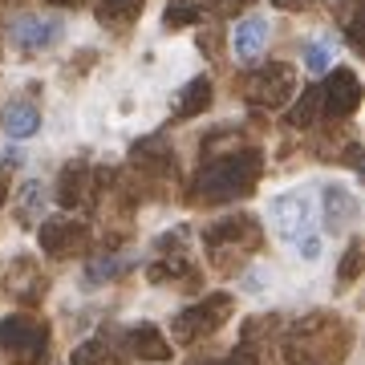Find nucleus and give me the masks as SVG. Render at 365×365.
Wrapping results in <instances>:
<instances>
[{"instance_id":"nucleus-1","label":"nucleus","mask_w":365,"mask_h":365,"mask_svg":"<svg viewBox=\"0 0 365 365\" xmlns=\"http://www.w3.org/2000/svg\"><path fill=\"white\" fill-rule=\"evenodd\" d=\"M264 158L260 150H232L223 158H211L207 167L191 182V199L195 203H227V199H244L260 182Z\"/></svg>"},{"instance_id":"nucleus-2","label":"nucleus","mask_w":365,"mask_h":365,"mask_svg":"<svg viewBox=\"0 0 365 365\" xmlns=\"http://www.w3.org/2000/svg\"><path fill=\"white\" fill-rule=\"evenodd\" d=\"M235 300L227 292H211V297L195 300L191 309H182L175 321H170V337L179 341V345H195V341L211 337L220 325H227V317H232Z\"/></svg>"},{"instance_id":"nucleus-3","label":"nucleus","mask_w":365,"mask_h":365,"mask_svg":"<svg viewBox=\"0 0 365 365\" xmlns=\"http://www.w3.org/2000/svg\"><path fill=\"white\" fill-rule=\"evenodd\" d=\"M244 98L252 106H264V110H280L288 98H297V69L284 66V61H268L256 73H248Z\"/></svg>"},{"instance_id":"nucleus-4","label":"nucleus","mask_w":365,"mask_h":365,"mask_svg":"<svg viewBox=\"0 0 365 365\" xmlns=\"http://www.w3.org/2000/svg\"><path fill=\"white\" fill-rule=\"evenodd\" d=\"M45 345H49V325L37 321V317H4L0 321V349L16 357L21 365L41 361Z\"/></svg>"},{"instance_id":"nucleus-5","label":"nucleus","mask_w":365,"mask_h":365,"mask_svg":"<svg viewBox=\"0 0 365 365\" xmlns=\"http://www.w3.org/2000/svg\"><path fill=\"white\" fill-rule=\"evenodd\" d=\"M203 240H207V248L215 252V260H220L223 252L244 256V252L260 248V223L252 220V215H235V220H223V223H215V227H207Z\"/></svg>"},{"instance_id":"nucleus-6","label":"nucleus","mask_w":365,"mask_h":365,"mask_svg":"<svg viewBox=\"0 0 365 365\" xmlns=\"http://www.w3.org/2000/svg\"><path fill=\"white\" fill-rule=\"evenodd\" d=\"M268 215H272L276 235L297 244L300 235H309V223H313V203H309V195H300V191H288V195H276L272 199Z\"/></svg>"},{"instance_id":"nucleus-7","label":"nucleus","mask_w":365,"mask_h":365,"mask_svg":"<svg viewBox=\"0 0 365 365\" xmlns=\"http://www.w3.org/2000/svg\"><path fill=\"white\" fill-rule=\"evenodd\" d=\"M357 106H361V81H357L353 69L337 66L329 73V81L321 86V110L329 118H349Z\"/></svg>"},{"instance_id":"nucleus-8","label":"nucleus","mask_w":365,"mask_h":365,"mask_svg":"<svg viewBox=\"0 0 365 365\" xmlns=\"http://www.w3.org/2000/svg\"><path fill=\"white\" fill-rule=\"evenodd\" d=\"M37 240H41V252H45V256L61 260V256H73L78 248H86L90 232H86L78 220H45L37 227Z\"/></svg>"},{"instance_id":"nucleus-9","label":"nucleus","mask_w":365,"mask_h":365,"mask_svg":"<svg viewBox=\"0 0 365 365\" xmlns=\"http://www.w3.org/2000/svg\"><path fill=\"white\" fill-rule=\"evenodd\" d=\"M9 33H13V41L25 53H41V49H53V45H57V37H61V21L41 16V13H25V16H16L13 25H9Z\"/></svg>"},{"instance_id":"nucleus-10","label":"nucleus","mask_w":365,"mask_h":365,"mask_svg":"<svg viewBox=\"0 0 365 365\" xmlns=\"http://www.w3.org/2000/svg\"><path fill=\"white\" fill-rule=\"evenodd\" d=\"M98 175H102V170H90L86 163H69V167L61 170V179H57V203H61V207H81V203H90Z\"/></svg>"},{"instance_id":"nucleus-11","label":"nucleus","mask_w":365,"mask_h":365,"mask_svg":"<svg viewBox=\"0 0 365 365\" xmlns=\"http://www.w3.org/2000/svg\"><path fill=\"white\" fill-rule=\"evenodd\" d=\"M268 16H244L232 33V49L240 61H260L264 49H268Z\"/></svg>"},{"instance_id":"nucleus-12","label":"nucleus","mask_w":365,"mask_h":365,"mask_svg":"<svg viewBox=\"0 0 365 365\" xmlns=\"http://www.w3.org/2000/svg\"><path fill=\"white\" fill-rule=\"evenodd\" d=\"M130 163L138 170H146V175H170L175 170V155H170L167 138H143V143L130 150Z\"/></svg>"},{"instance_id":"nucleus-13","label":"nucleus","mask_w":365,"mask_h":365,"mask_svg":"<svg viewBox=\"0 0 365 365\" xmlns=\"http://www.w3.org/2000/svg\"><path fill=\"white\" fill-rule=\"evenodd\" d=\"M4 280H9V292H13L16 300H25V304H33V300L45 297V276L37 272L33 260H16Z\"/></svg>"},{"instance_id":"nucleus-14","label":"nucleus","mask_w":365,"mask_h":365,"mask_svg":"<svg viewBox=\"0 0 365 365\" xmlns=\"http://www.w3.org/2000/svg\"><path fill=\"white\" fill-rule=\"evenodd\" d=\"M126 341H130V353L138 361H170V341L155 325H134Z\"/></svg>"},{"instance_id":"nucleus-15","label":"nucleus","mask_w":365,"mask_h":365,"mask_svg":"<svg viewBox=\"0 0 365 365\" xmlns=\"http://www.w3.org/2000/svg\"><path fill=\"white\" fill-rule=\"evenodd\" d=\"M357 220V195L345 187H325V223L329 232H345Z\"/></svg>"},{"instance_id":"nucleus-16","label":"nucleus","mask_w":365,"mask_h":365,"mask_svg":"<svg viewBox=\"0 0 365 365\" xmlns=\"http://www.w3.org/2000/svg\"><path fill=\"white\" fill-rule=\"evenodd\" d=\"M0 122H4V134L9 138H33L41 130V110L33 102H9L4 114H0Z\"/></svg>"},{"instance_id":"nucleus-17","label":"nucleus","mask_w":365,"mask_h":365,"mask_svg":"<svg viewBox=\"0 0 365 365\" xmlns=\"http://www.w3.org/2000/svg\"><path fill=\"white\" fill-rule=\"evenodd\" d=\"M138 16H143V0H102L98 4V25L114 29V33L130 29Z\"/></svg>"},{"instance_id":"nucleus-18","label":"nucleus","mask_w":365,"mask_h":365,"mask_svg":"<svg viewBox=\"0 0 365 365\" xmlns=\"http://www.w3.org/2000/svg\"><path fill=\"white\" fill-rule=\"evenodd\" d=\"M211 106V81L207 78H195V81H187L179 93V102H175V118H195L203 114Z\"/></svg>"},{"instance_id":"nucleus-19","label":"nucleus","mask_w":365,"mask_h":365,"mask_svg":"<svg viewBox=\"0 0 365 365\" xmlns=\"http://www.w3.org/2000/svg\"><path fill=\"white\" fill-rule=\"evenodd\" d=\"M321 114V86H309V90H300V98L292 102V110L284 114V122L292 130H309Z\"/></svg>"},{"instance_id":"nucleus-20","label":"nucleus","mask_w":365,"mask_h":365,"mask_svg":"<svg viewBox=\"0 0 365 365\" xmlns=\"http://www.w3.org/2000/svg\"><path fill=\"white\" fill-rule=\"evenodd\" d=\"M41 211H45V187L37 179H29L21 187V203H16V215L25 223H41Z\"/></svg>"},{"instance_id":"nucleus-21","label":"nucleus","mask_w":365,"mask_h":365,"mask_svg":"<svg viewBox=\"0 0 365 365\" xmlns=\"http://www.w3.org/2000/svg\"><path fill=\"white\" fill-rule=\"evenodd\" d=\"M199 16H203V9H199V4H191V0H179L175 9H167L163 25H167V29H187V25H199Z\"/></svg>"},{"instance_id":"nucleus-22","label":"nucleus","mask_w":365,"mask_h":365,"mask_svg":"<svg viewBox=\"0 0 365 365\" xmlns=\"http://www.w3.org/2000/svg\"><path fill=\"white\" fill-rule=\"evenodd\" d=\"M329 66H333V41H313L304 49V69L309 73H325Z\"/></svg>"},{"instance_id":"nucleus-23","label":"nucleus","mask_w":365,"mask_h":365,"mask_svg":"<svg viewBox=\"0 0 365 365\" xmlns=\"http://www.w3.org/2000/svg\"><path fill=\"white\" fill-rule=\"evenodd\" d=\"M150 280L155 284H163V280H179V276H191V264L182 260V256H175V260H158V264H150Z\"/></svg>"},{"instance_id":"nucleus-24","label":"nucleus","mask_w":365,"mask_h":365,"mask_svg":"<svg viewBox=\"0 0 365 365\" xmlns=\"http://www.w3.org/2000/svg\"><path fill=\"white\" fill-rule=\"evenodd\" d=\"M122 268H126V260H114V256H98V260L86 268V280H90V284H98V280H114Z\"/></svg>"},{"instance_id":"nucleus-25","label":"nucleus","mask_w":365,"mask_h":365,"mask_svg":"<svg viewBox=\"0 0 365 365\" xmlns=\"http://www.w3.org/2000/svg\"><path fill=\"white\" fill-rule=\"evenodd\" d=\"M69 365H106V345L102 341H81L69 357Z\"/></svg>"},{"instance_id":"nucleus-26","label":"nucleus","mask_w":365,"mask_h":365,"mask_svg":"<svg viewBox=\"0 0 365 365\" xmlns=\"http://www.w3.org/2000/svg\"><path fill=\"white\" fill-rule=\"evenodd\" d=\"M361 244H357V240H353L349 248H345V260H341V280H345V284H353V280H357V276H361Z\"/></svg>"},{"instance_id":"nucleus-27","label":"nucleus","mask_w":365,"mask_h":365,"mask_svg":"<svg viewBox=\"0 0 365 365\" xmlns=\"http://www.w3.org/2000/svg\"><path fill=\"white\" fill-rule=\"evenodd\" d=\"M199 9H211V13H220V16H232V13H244L252 0H195Z\"/></svg>"},{"instance_id":"nucleus-28","label":"nucleus","mask_w":365,"mask_h":365,"mask_svg":"<svg viewBox=\"0 0 365 365\" xmlns=\"http://www.w3.org/2000/svg\"><path fill=\"white\" fill-rule=\"evenodd\" d=\"M297 244H300V252H304V260H317V256H321V240H317V235H300Z\"/></svg>"},{"instance_id":"nucleus-29","label":"nucleus","mask_w":365,"mask_h":365,"mask_svg":"<svg viewBox=\"0 0 365 365\" xmlns=\"http://www.w3.org/2000/svg\"><path fill=\"white\" fill-rule=\"evenodd\" d=\"M199 49H207L211 57H215V53H220V33H215V29H207V37L199 33Z\"/></svg>"},{"instance_id":"nucleus-30","label":"nucleus","mask_w":365,"mask_h":365,"mask_svg":"<svg viewBox=\"0 0 365 365\" xmlns=\"http://www.w3.org/2000/svg\"><path fill=\"white\" fill-rule=\"evenodd\" d=\"M345 163H349L353 170L361 167V146H349V150H345Z\"/></svg>"},{"instance_id":"nucleus-31","label":"nucleus","mask_w":365,"mask_h":365,"mask_svg":"<svg viewBox=\"0 0 365 365\" xmlns=\"http://www.w3.org/2000/svg\"><path fill=\"white\" fill-rule=\"evenodd\" d=\"M276 9H288V13H297V9H304V4H309V0H272Z\"/></svg>"},{"instance_id":"nucleus-32","label":"nucleus","mask_w":365,"mask_h":365,"mask_svg":"<svg viewBox=\"0 0 365 365\" xmlns=\"http://www.w3.org/2000/svg\"><path fill=\"white\" fill-rule=\"evenodd\" d=\"M232 365H256V357H252V349H240L235 353V361Z\"/></svg>"},{"instance_id":"nucleus-33","label":"nucleus","mask_w":365,"mask_h":365,"mask_svg":"<svg viewBox=\"0 0 365 365\" xmlns=\"http://www.w3.org/2000/svg\"><path fill=\"white\" fill-rule=\"evenodd\" d=\"M53 4H61V9H78L81 0H53Z\"/></svg>"},{"instance_id":"nucleus-34","label":"nucleus","mask_w":365,"mask_h":365,"mask_svg":"<svg viewBox=\"0 0 365 365\" xmlns=\"http://www.w3.org/2000/svg\"><path fill=\"white\" fill-rule=\"evenodd\" d=\"M4 199H9V191H4V182H0V207H4Z\"/></svg>"},{"instance_id":"nucleus-35","label":"nucleus","mask_w":365,"mask_h":365,"mask_svg":"<svg viewBox=\"0 0 365 365\" xmlns=\"http://www.w3.org/2000/svg\"><path fill=\"white\" fill-rule=\"evenodd\" d=\"M191 4H195V0H191Z\"/></svg>"}]
</instances>
